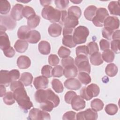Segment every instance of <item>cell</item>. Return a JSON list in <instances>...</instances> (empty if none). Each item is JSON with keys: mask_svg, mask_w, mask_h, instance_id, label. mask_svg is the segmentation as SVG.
<instances>
[{"mask_svg": "<svg viewBox=\"0 0 120 120\" xmlns=\"http://www.w3.org/2000/svg\"><path fill=\"white\" fill-rule=\"evenodd\" d=\"M74 29L72 28H69L67 27H64L63 30V36L71 35V34L73 33Z\"/></svg>", "mask_w": 120, "mask_h": 120, "instance_id": "obj_59", "label": "cell"}, {"mask_svg": "<svg viewBox=\"0 0 120 120\" xmlns=\"http://www.w3.org/2000/svg\"><path fill=\"white\" fill-rule=\"evenodd\" d=\"M62 30L61 26L58 23H52L48 28L49 34L52 37H57L61 35Z\"/></svg>", "mask_w": 120, "mask_h": 120, "instance_id": "obj_18", "label": "cell"}, {"mask_svg": "<svg viewBox=\"0 0 120 120\" xmlns=\"http://www.w3.org/2000/svg\"><path fill=\"white\" fill-rule=\"evenodd\" d=\"M76 95H77L76 93L74 91L70 90L67 92L64 96V99H65V102L68 104H70L72 99Z\"/></svg>", "mask_w": 120, "mask_h": 120, "instance_id": "obj_53", "label": "cell"}, {"mask_svg": "<svg viewBox=\"0 0 120 120\" xmlns=\"http://www.w3.org/2000/svg\"><path fill=\"white\" fill-rule=\"evenodd\" d=\"M89 29L84 26H79L76 28L73 32V38L76 45L85 43L89 35Z\"/></svg>", "mask_w": 120, "mask_h": 120, "instance_id": "obj_4", "label": "cell"}, {"mask_svg": "<svg viewBox=\"0 0 120 120\" xmlns=\"http://www.w3.org/2000/svg\"><path fill=\"white\" fill-rule=\"evenodd\" d=\"M42 17L51 22H60L61 18V11L55 9L51 6L45 7L42 11Z\"/></svg>", "mask_w": 120, "mask_h": 120, "instance_id": "obj_3", "label": "cell"}, {"mask_svg": "<svg viewBox=\"0 0 120 120\" xmlns=\"http://www.w3.org/2000/svg\"><path fill=\"white\" fill-rule=\"evenodd\" d=\"M10 42L8 35L5 32L0 31V48L3 51L10 47Z\"/></svg>", "mask_w": 120, "mask_h": 120, "instance_id": "obj_17", "label": "cell"}, {"mask_svg": "<svg viewBox=\"0 0 120 120\" xmlns=\"http://www.w3.org/2000/svg\"><path fill=\"white\" fill-rule=\"evenodd\" d=\"M90 106L92 109L96 112H98L102 110L104 107V104L101 99L95 98L91 102Z\"/></svg>", "mask_w": 120, "mask_h": 120, "instance_id": "obj_33", "label": "cell"}, {"mask_svg": "<svg viewBox=\"0 0 120 120\" xmlns=\"http://www.w3.org/2000/svg\"><path fill=\"white\" fill-rule=\"evenodd\" d=\"M30 0H17V1L20 2H22V3H28L30 2Z\"/></svg>", "mask_w": 120, "mask_h": 120, "instance_id": "obj_64", "label": "cell"}, {"mask_svg": "<svg viewBox=\"0 0 120 120\" xmlns=\"http://www.w3.org/2000/svg\"><path fill=\"white\" fill-rule=\"evenodd\" d=\"M3 100L5 104L8 105H10L14 104L15 100L14 98L13 93L11 91L7 92L3 96Z\"/></svg>", "mask_w": 120, "mask_h": 120, "instance_id": "obj_39", "label": "cell"}, {"mask_svg": "<svg viewBox=\"0 0 120 120\" xmlns=\"http://www.w3.org/2000/svg\"><path fill=\"white\" fill-rule=\"evenodd\" d=\"M108 8L111 15H120V7L119 1H112L108 6Z\"/></svg>", "mask_w": 120, "mask_h": 120, "instance_id": "obj_21", "label": "cell"}, {"mask_svg": "<svg viewBox=\"0 0 120 120\" xmlns=\"http://www.w3.org/2000/svg\"><path fill=\"white\" fill-rule=\"evenodd\" d=\"M40 21V17L38 15H33L27 20L28 26L30 29H34L36 28L39 24Z\"/></svg>", "mask_w": 120, "mask_h": 120, "instance_id": "obj_30", "label": "cell"}, {"mask_svg": "<svg viewBox=\"0 0 120 120\" xmlns=\"http://www.w3.org/2000/svg\"><path fill=\"white\" fill-rule=\"evenodd\" d=\"M13 94L15 101L23 111L27 112L33 106V104L27 95L24 87L16 89L13 91Z\"/></svg>", "mask_w": 120, "mask_h": 120, "instance_id": "obj_2", "label": "cell"}, {"mask_svg": "<svg viewBox=\"0 0 120 120\" xmlns=\"http://www.w3.org/2000/svg\"><path fill=\"white\" fill-rule=\"evenodd\" d=\"M78 74V69L75 65H70L64 68L63 69V75L67 78H74Z\"/></svg>", "mask_w": 120, "mask_h": 120, "instance_id": "obj_15", "label": "cell"}, {"mask_svg": "<svg viewBox=\"0 0 120 120\" xmlns=\"http://www.w3.org/2000/svg\"><path fill=\"white\" fill-rule=\"evenodd\" d=\"M73 109L78 111L84 109L85 107V101L80 96L76 95L72 99L71 104Z\"/></svg>", "mask_w": 120, "mask_h": 120, "instance_id": "obj_11", "label": "cell"}, {"mask_svg": "<svg viewBox=\"0 0 120 120\" xmlns=\"http://www.w3.org/2000/svg\"><path fill=\"white\" fill-rule=\"evenodd\" d=\"M22 15L23 16L28 19L30 17L36 15V13L32 8L30 6H26L24 7L22 9Z\"/></svg>", "mask_w": 120, "mask_h": 120, "instance_id": "obj_40", "label": "cell"}, {"mask_svg": "<svg viewBox=\"0 0 120 120\" xmlns=\"http://www.w3.org/2000/svg\"><path fill=\"white\" fill-rule=\"evenodd\" d=\"M90 63L94 66H99L103 63L101 54L99 52H96L90 55Z\"/></svg>", "mask_w": 120, "mask_h": 120, "instance_id": "obj_27", "label": "cell"}, {"mask_svg": "<svg viewBox=\"0 0 120 120\" xmlns=\"http://www.w3.org/2000/svg\"><path fill=\"white\" fill-rule=\"evenodd\" d=\"M99 45L101 50L105 51L107 49H109L110 48L109 42L105 39H102L99 42Z\"/></svg>", "mask_w": 120, "mask_h": 120, "instance_id": "obj_57", "label": "cell"}, {"mask_svg": "<svg viewBox=\"0 0 120 120\" xmlns=\"http://www.w3.org/2000/svg\"><path fill=\"white\" fill-rule=\"evenodd\" d=\"M102 58L103 60L106 62H112L113 61L115 57L114 52L110 49H107L103 52L102 55Z\"/></svg>", "mask_w": 120, "mask_h": 120, "instance_id": "obj_31", "label": "cell"}, {"mask_svg": "<svg viewBox=\"0 0 120 120\" xmlns=\"http://www.w3.org/2000/svg\"><path fill=\"white\" fill-rule=\"evenodd\" d=\"M78 78L81 83L84 85H87L91 82V77L89 74L84 72H81L78 75Z\"/></svg>", "mask_w": 120, "mask_h": 120, "instance_id": "obj_36", "label": "cell"}, {"mask_svg": "<svg viewBox=\"0 0 120 120\" xmlns=\"http://www.w3.org/2000/svg\"><path fill=\"white\" fill-rule=\"evenodd\" d=\"M71 1L73 3H74V4H79L82 1V0H71Z\"/></svg>", "mask_w": 120, "mask_h": 120, "instance_id": "obj_63", "label": "cell"}, {"mask_svg": "<svg viewBox=\"0 0 120 120\" xmlns=\"http://www.w3.org/2000/svg\"><path fill=\"white\" fill-rule=\"evenodd\" d=\"M40 108L43 111L47 112H51L54 107V104L51 101H46L40 104Z\"/></svg>", "mask_w": 120, "mask_h": 120, "instance_id": "obj_42", "label": "cell"}, {"mask_svg": "<svg viewBox=\"0 0 120 120\" xmlns=\"http://www.w3.org/2000/svg\"><path fill=\"white\" fill-rule=\"evenodd\" d=\"M120 40H113L111 42V50L115 53H120Z\"/></svg>", "mask_w": 120, "mask_h": 120, "instance_id": "obj_52", "label": "cell"}, {"mask_svg": "<svg viewBox=\"0 0 120 120\" xmlns=\"http://www.w3.org/2000/svg\"><path fill=\"white\" fill-rule=\"evenodd\" d=\"M23 6L21 4H16L12 8L10 15L15 21H19L23 18L22 11Z\"/></svg>", "mask_w": 120, "mask_h": 120, "instance_id": "obj_13", "label": "cell"}, {"mask_svg": "<svg viewBox=\"0 0 120 120\" xmlns=\"http://www.w3.org/2000/svg\"><path fill=\"white\" fill-rule=\"evenodd\" d=\"M0 20V31L5 32L7 30H12L16 26V21L12 18L10 15H1Z\"/></svg>", "mask_w": 120, "mask_h": 120, "instance_id": "obj_7", "label": "cell"}, {"mask_svg": "<svg viewBox=\"0 0 120 120\" xmlns=\"http://www.w3.org/2000/svg\"><path fill=\"white\" fill-rule=\"evenodd\" d=\"M35 98L37 102L39 104L49 101L52 102L54 105V107L58 106L60 99L58 95H56L51 89L46 90L44 89L38 90L35 94Z\"/></svg>", "mask_w": 120, "mask_h": 120, "instance_id": "obj_1", "label": "cell"}, {"mask_svg": "<svg viewBox=\"0 0 120 120\" xmlns=\"http://www.w3.org/2000/svg\"><path fill=\"white\" fill-rule=\"evenodd\" d=\"M63 75V68L60 65H57L52 69V76L54 77H60Z\"/></svg>", "mask_w": 120, "mask_h": 120, "instance_id": "obj_43", "label": "cell"}, {"mask_svg": "<svg viewBox=\"0 0 120 120\" xmlns=\"http://www.w3.org/2000/svg\"><path fill=\"white\" fill-rule=\"evenodd\" d=\"M68 15L73 16L77 19H79L82 15L81 9L78 6H71L68 9Z\"/></svg>", "mask_w": 120, "mask_h": 120, "instance_id": "obj_37", "label": "cell"}, {"mask_svg": "<svg viewBox=\"0 0 120 120\" xmlns=\"http://www.w3.org/2000/svg\"><path fill=\"white\" fill-rule=\"evenodd\" d=\"M118 68L114 63L108 64L105 69L106 74L110 77H113L116 75L118 73Z\"/></svg>", "mask_w": 120, "mask_h": 120, "instance_id": "obj_32", "label": "cell"}, {"mask_svg": "<svg viewBox=\"0 0 120 120\" xmlns=\"http://www.w3.org/2000/svg\"><path fill=\"white\" fill-rule=\"evenodd\" d=\"M3 52L4 55L8 58L13 57L15 53V50H14V49H13V47L12 46H10L9 48L3 51Z\"/></svg>", "mask_w": 120, "mask_h": 120, "instance_id": "obj_58", "label": "cell"}, {"mask_svg": "<svg viewBox=\"0 0 120 120\" xmlns=\"http://www.w3.org/2000/svg\"><path fill=\"white\" fill-rule=\"evenodd\" d=\"M28 119L37 120H50L51 117L49 113L43 110H40L38 108H33L29 112Z\"/></svg>", "mask_w": 120, "mask_h": 120, "instance_id": "obj_9", "label": "cell"}, {"mask_svg": "<svg viewBox=\"0 0 120 120\" xmlns=\"http://www.w3.org/2000/svg\"><path fill=\"white\" fill-rule=\"evenodd\" d=\"M48 59L49 64L52 66H57L60 62L59 58L56 54H50L49 56Z\"/></svg>", "mask_w": 120, "mask_h": 120, "instance_id": "obj_51", "label": "cell"}, {"mask_svg": "<svg viewBox=\"0 0 120 120\" xmlns=\"http://www.w3.org/2000/svg\"><path fill=\"white\" fill-rule=\"evenodd\" d=\"M52 67L48 65H45L41 69V74L43 75L46 77L47 78H50L52 76Z\"/></svg>", "mask_w": 120, "mask_h": 120, "instance_id": "obj_48", "label": "cell"}, {"mask_svg": "<svg viewBox=\"0 0 120 120\" xmlns=\"http://www.w3.org/2000/svg\"><path fill=\"white\" fill-rule=\"evenodd\" d=\"M31 30L26 25L21 26L17 31V37L21 40H26L29 33Z\"/></svg>", "mask_w": 120, "mask_h": 120, "instance_id": "obj_26", "label": "cell"}, {"mask_svg": "<svg viewBox=\"0 0 120 120\" xmlns=\"http://www.w3.org/2000/svg\"><path fill=\"white\" fill-rule=\"evenodd\" d=\"M108 16H109V14L106 9L99 8L97 10L96 15L92 20V22L97 27H102L104 21Z\"/></svg>", "mask_w": 120, "mask_h": 120, "instance_id": "obj_8", "label": "cell"}, {"mask_svg": "<svg viewBox=\"0 0 120 120\" xmlns=\"http://www.w3.org/2000/svg\"><path fill=\"white\" fill-rule=\"evenodd\" d=\"M103 25L105 27L115 30L118 29L120 27V21L116 16H109L104 21Z\"/></svg>", "mask_w": 120, "mask_h": 120, "instance_id": "obj_10", "label": "cell"}, {"mask_svg": "<svg viewBox=\"0 0 120 120\" xmlns=\"http://www.w3.org/2000/svg\"><path fill=\"white\" fill-rule=\"evenodd\" d=\"M62 41L63 45L69 48H73L76 45L74 41L73 36H72V35L63 36Z\"/></svg>", "mask_w": 120, "mask_h": 120, "instance_id": "obj_38", "label": "cell"}, {"mask_svg": "<svg viewBox=\"0 0 120 120\" xmlns=\"http://www.w3.org/2000/svg\"><path fill=\"white\" fill-rule=\"evenodd\" d=\"M105 110L106 113L108 115H113L117 112L118 108L117 105L115 104H109L105 106Z\"/></svg>", "mask_w": 120, "mask_h": 120, "instance_id": "obj_41", "label": "cell"}, {"mask_svg": "<svg viewBox=\"0 0 120 120\" xmlns=\"http://www.w3.org/2000/svg\"><path fill=\"white\" fill-rule=\"evenodd\" d=\"M76 56L84 55L87 56L89 54V50L86 45H80L76 47L75 50Z\"/></svg>", "mask_w": 120, "mask_h": 120, "instance_id": "obj_46", "label": "cell"}, {"mask_svg": "<svg viewBox=\"0 0 120 120\" xmlns=\"http://www.w3.org/2000/svg\"><path fill=\"white\" fill-rule=\"evenodd\" d=\"M9 74L12 82L18 79L20 76V72L17 69H12L9 71Z\"/></svg>", "mask_w": 120, "mask_h": 120, "instance_id": "obj_56", "label": "cell"}, {"mask_svg": "<svg viewBox=\"0 0 120 120\" xmlns=\"http://www.w3.org/2000/svg\"><path fill=\"white\" fill-rule=\"evenodd\" d=\"M64 84L67 89L75 90H79L82 86L80 82L74 78H68L65 81Z\"/></svg>", "mask_w": 120, "mask_h": 120, "instance_id": "obj_14", "label": "cell"}, {"mask_svg": "<svg viewBox=\"0 0 120 120\" xmlns=\"http://www.w3.org/2000/svg\"><path fill=\"white\" fill-rule=\"evenodd\" d=\"M100 92V89L98 85L91 83L87 87H83L80 91V96L83 99L89 101L93 97H97Z\"/></svg>", "mask_w": 120, "mask_h": 120, "instance_id": "obj_5", "label": "cell"}, {"mask_svg": "<svg viewBox=\"0 0 120 120\" xmlns=\"http://www.w3.org/2000/svg\"><path fill=\"white\" fill-rule=\"evenodd\" d=\"M15 50L19 53H23L28 47V43L26 40L18 39L14 45Z\"/></svg>", "mask_w": 120, "mask_h": 120, "instance_id": "obj_22", "label": "cell"}, {"mask_svg": "<svg viewBox=\"0 0 120 120\" xmlns=\"http://www.w3.org/2000/svg\"><path fill=\"white\" fill-rule=\"evenodd\" d=\"M40 2L42 6L46 7L51 4V0H40Z\"/></svg>", "mask_w": 120, "mask_h": 120, "instance_id": "obj_62", "label": "cell"}, {"mask_svg": "<svg viewBox=\"0 0 120 120\" xmlns=\"http://www.w3.org/2000/svg\"><path fill=\"white\" fill-rule=\"evenodd\" d=\"M61 64L63 67L65 68L70 65H75V60L73 58L68 56L64 58H63L61 60Z\"/></svg>", "mask_w": 120, "mask_h": 120, "instance_id": "obj_50", "label": "cell"}, {"mask_svg": "<svg viewBox=\"0 0 120 120\" xmlns=\"http://www.w3.org/2000/svg\"><path fill=\"white\" fill-rule=\"evenodd\" d=\"M114 30H113L108 28L104 27L102 31V36L108 40H111L112 35Z\"/></svg>", "mask_w": 120, "mask_h": 120, "instance_id": "obj_49", "label": "cell"}, {"mask_svg": "<svg viewBox=\"0 0 120 120\" xmlns=\"http://www.w3.org/2000/svg\"><path fill=\"white\" fill-rule=\"evenodd\" d=\"M11 6L8 1L2 0L0 1V13L1 15L8 14L10 10Z\"/></svg>", "mask_w": 120, "mask_h": 120, "instance_id": "obj_34", "label": "cell"}, {"mask_svg": "<svg viewBox=\"0 0 120 120\" xmlns=\"http://www.w3.org/2000/svg\"><path fill=\"white\" fill-rule=\"evenodd\" d=\"M97 8L94 5L88 6L84 10V15L85 18L89 21H92L96 15Z\"/></svg>", "mask_w": 120, "mask_h": 120, "instance_id": "obj_24", "label": "cell"}, {"mask_svg": "<svg viewBox=\"0 0 120 120\" xmlns=\"http://www.w3.org/2000/svg\"><path fill=\"white\" fill-rule=\"evenodd\" d=\"M78 23V19L73 16L68 15L67 16L64 20L62 24H63L65 27L74 29Z\"/></svg>", "mask_w": 120, "mask_h": 120, "instance_id": "obj_19", "label": "cell"}, {"mask_svg": "<svg viewBox=\"0 0 120 120\" xmlns=\"http://www.w3.org/2000/svg\"><path fill=\"white\" fill-rule=\"evenodd\" d=\"M33 80V76L29 72H24L22 74L19 81H21L25 86L31 85Z\"/></svg>", "mask_w": 120, "mask_h": 120, "instance_id": "obj_28", "label": "cell"}, {"mask_svg": "<svg viewBox=\"0 0 120 120\" xmlns=\"http://www.w3.org/2000/svg\"><path fill=\"white\" fill-rule=\"evenodd\" d=\"M30 65L31 60L27 56L21 55L17 60V65L20 69H27Z\"/></svg>", "mask_w": 120, "mask_h": 120, "instance_id": "obj_16", "label": "cell"}, {"mask_svg": "<svg viewBox=\"0 0 120 120\" xmlns=\"http://www.w3.org/2000/svg\"><path fill=\"white\" fill-rule=\"evenodd\" d=\"M87 47L89 50V54L90 55L99 51L98 46L97 43L95 42H90L87 45Z\"/></svg>", "mask_w": 120, "mask_h": 120, "instance_id": "obj_45", "label": "cell"}, {"mask_svg": "<svg viewBox=\"0 0 120 120\" xmlns=\"http://www.w3.org/2000/svg\"><path fill=\"white\" fill-rule=\"evenodd\" d=\"M22 87H24V84L20 81L16 80L13 81L11 82L10 84V89L12 91H14L15 90L18 88Z\"/></svg>", "mask_w": 120, "mask_h": 120, "instance_id": "obj_54", "label": "cell"}, {"mask_svg": "<svg viewBox=\"0 0 120 120\" xmlns=\"http://www.w3.org/2000/svg\"><path fill=\"white\" fill-rule=\"evenodd\" d=\"M83 112L84 120H96L98 119V114L97 112L92 109L88 108Z\"/></svg>", "mask_w": 120, "mask_h": 120, "instance_id": "obj_29", "label": "cell"}, {"mask_svg": "<svg viewBox=\"0 0 120 120\" xmlns=\"http://www.w3.org/2000/svg\"><path fill=\"white\" fill-rule=\"evenodd\" d=\"M41 38L40 33L36 30H31L29 33L26 41L30 44L37 43Z\"/></svg>", "mask_w": 120, "mask_h": 120, "instance_id": "obj_23", "label": "cell"}, {"mask_svg": "<svg viewBox=\"0 0 120 120\" xmlns=\"http://www.w3.org/2000/svg\"><path fill=\"white\" fill-rule=\"evenodd\" d=\"M75 64L80 72H84L88 74L90 73V65L87 56L84 55L77 56L75 60Z\"/></svg>", "mask_w": 120, "mask_h": 120, "instance_id": "obj_6", "label": "cell"}, {"mask_svg": "<svg viewBox=\"0 0 120 120\" xmlns=\"http://www.w3.org/2000/svg\"><path fill=\"white\" fill-rule=\"evenodd\" d=\"M120 31L119 30L114 31L112 37V39H113V40H120Z\"/></svg>", "mask_w": 120, "mask_h": 120, "instance_id": "obj_60", "label": "cell"}, {"mask_svg": "<svg viewBox=\"0 0 120 120\" xmlns=\"http://www.w3.org/2000/svg\"><path fill=\"white\" fill-rule=\"evenodd\" d=\"M52 87L54 91L58 93H61L64 90V87L62 82L58 79H53L51 82Z\"/></svg>", "mask_w": 120, "mask_h": 120, "instance_id": "obj_35", "label": "cell"}, {"mask_svg": "<svg viewBox=\"0 0 120 120\" xmlns=\"http://www.w3.org/2000/svg\"><path fill=\"white\" fill-rule=\"evenodd\" d=\"M49 81L47 78L44 75H41L35 78L33 85L37 90L46 89L48 87Z\"/></svg>", "mask_w": 120, "mask_h": 120, "instance_id": "obj_12", "label": "cell"}, {"mask_svg": "<svg viewBox=\"0 0 120 120\" xmlns=\"http://www.w3.org/2000/svg\"><path fill=\"white\" fill-rule=\"evenodd\" d=\"M76 112L74 111H68L65 112L62 117L63 120H75Z\"/></svg>", "mask_w": 120, "mask_h": 120, "instance_id": "obj_55", "label": "cell"}, {"mask_svg": "<svg viewBox=\"0 0 120 120\" xmlns=\"http://www.w3.org/2000/svg\"><path fill=\"white\" fill-rule=\"evenodd\" d=\"M56 7L60 10L65 9L69 4V0H56L54 1Z\"/></svg>", "mask_w": 120, "mask_h": 120, "instance_id": "obj_47", "label": "cell"}, {"mask_svg": "<svg viewBox=\"0 0 120 120\" xmlns=\"http://www.w3.org/2000/svg\"><path fill=\"white\" fill-rule=\"evenodd\" d=\"M70 53L71 51L69 49L63 46H61L59 48L58 52V55L60 56V58H61L62 59L68 57L70 55Z\"/></svg>", "mask_w": 120, "mask_h": 120, "instance_id": "obj_44", "label": "cell"}, {"mask_svg": "<svg viewBox=\"0 0 120 120\" xmlns=\"http://www.w3.org/2000/svg\"><path fill=\"white\" fill-rule=\"evenodd\" d=\"M12 82L9 74V71L1 70L0 75V83L6 87H8Z\"/></svg>", "mask_w": 120, "mask_h": 120, "instance_id": "obj_20", "label": "cell"}, {"mask_svg": "<svg viewBox=\"0 0 120 120\" xmlns=\"http://www.w3.org/2000/svg\"><path fill=\"white\" fill-rule=\"evenodd\" d=\"M39 52L43 55H48L51 51V46L49 42L46 41H41L38 45Z\"/></svg>", "mask_w": 120, "mask_h": 120, "instance_id": "obj_25", "label": "cell"}, {"mask_svg": "<svg viewBox=\"0 0 120 120\" xmlns=\"http://www.w3.org/2000/svg\"><path fill=\"white\" fill-rule=\"evenodd\" d=\"M0 97H2L6 93V89L4 85L0 84Z\"/></svg>", "mask_w": 120, "mask_h": 120, "instance_id": "obj_61", "label": "cell"}]
</instances>
